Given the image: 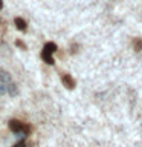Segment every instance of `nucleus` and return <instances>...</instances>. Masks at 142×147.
I'll use <instances>...</instances> for the list:
<instances>
[{
	"mask_svg": "<svg viewBox=\"0 0 142 147\" xmlns=\"http://www.w3.org/2000/svg\"><path fill=\"white\" fill-rule=\"evenodd\" d=\"M9 129H11L14 133L26 132L27 135H29V132H31V127L26 126V124H23L21 121H18V119H12V121H9Z\"/></svg>",
	"mask_w": 142,
	"mask_h": 147,
	"instance_id": "1",
	"label": "nucleus"
},
{
	"mask_svg": "<svg viewBox=\"0 0 142 147\" xmlns=\"http://www.w3.org/2000/svg\"><path fill=\"white\" fill-rule=\"evenodd\" d=\"M141 49H142V40L136 38L135 40V51H141Z\"/></svg>",
	"mask_w": 142,
	"mask_h": 147,
	"instance_id": "8",
	"label": "nucleus"
},
{
	"mask_svg": "<svg viewBox=\"0 0 142 147\" xmlns=\"http://www.w3.org/2000/svg\"><path fill=\"white\" fill-rule=\"evenodd\" d=\"M43 51H44V52H49V54H54L55 51H57V45H55L54 41H48V43L44 45Z\"/></svg>",
	"mask_w": 142,
	"mask_h": 147,
	"instance_id": "5",
	"label": "nucleus"
},
{
	"mask_svg": "<svg viewBox=\"0 0 142 147\" xmlns=\"http://www.w3.org/2000/svg\"><path fill=\"white\" fill-rule=\"evenodd\" d=\"M0 81L5 83V84H8V83H11V81H12L11 75H9V74L5 71V69H2V67H0Z\"/></svg>",
	"mask_w": 142,
	"mask_h": 147,
	"instance_id": "4",
	"label": "nucleus"
},
{
	"mask_svg": "<svg viewBox=\"0 0 142 147\" xmlns=\"http://www.w3.org/2000/svg\"><path fill=\"white\" fill-rule=\"evenodd\" d=\"M2 8H3V2L0 0V9H2Z\"/></svg>",
	"mask_w": 142,
	"mask_h": 147,
	"instance_id": "12",
	"label": "nucleus"
},
{
	"mask_svg": "<svg viewBox=\"0 0 142 147\" xmlns=\"http://www.w3.org/2000/svg\"><path fill=\"white\" fill-rule=\"evenodd\" d=\"M41 58H43V60H44V61L48 63V64H54L52 54H49V52H44V51H43V52H41Z\"/></svg>",
	"mask_w": 142,
	"mask_h": 147,
	"instance_id": "7",
	"label": "nucleus"
},
{
	"mask_svg": "<svg viewBox=\"0 0 142 147\" xmlns=\"http://www.w3.org/2000/svg\"><path fill=\"white\" fill-rule=\"evenodd\" d=\"M6 94L11 95V96H15V95L18 94L17 84H15L14 81H11V83H8V84H6Z\"/></svg>",
	"mask_w": 142,
	"mask_h": 147,
	"instance_id": "3",
	"label": "nucleus"
},
{
	"mask_svg": "<svg viewBox=\"0 0 142 147\" xmlns=\"http://www.w3.org/2000/svg\"><path fill=\"white\" fill-rule=\"evenodd\" d=\"M5 94H6V84L0 81V95H5Z\"/></svg>",
	"mask_w": 142,
	"mask_h": 147,
	"instance_id": "9",
	"label": "nucleus"
},
{
	"mask_svg": "<svg viewBox=\"0 0 142 147\" xmlns=\"http://www.w3.org/2000/svg\"><path fill=\"white\" fill-rule=\"evenodd\" d=\"M14 147H26V144H25L23 141H20V142H17V144L14 146Z\"/></svg>",
	"mask_w": 142,
	"mask_h": 147,
	"instance_id": "11",
	"label": "nucleus"
},
{
	"mask_svg": "<svg viewBox=\"0 0 142 147\" xmlns=\"http://www.w3.org/2000/svg\"><path fill=\"white\" fill-rule=\"evenodd\" d=\"M14 23H15L17 29H20V31H26V22L23 20V18H20V17H15V20H14Z\"/></svg>",
	"mask_w": 142,
	"mask_h": 147,
	"instance_id": "6",
	"label": "nucleus"
},
{
	"mask_svg": "<svg viewBox=\"0 0 142 147\" xmlns=\"http://www.w3.org/2000/svg\"><path fill=\"white\" fill-rule=\"evenodd\" d=\"M15 45L18 46V48H21V49H26V45H25V43H23V41H21V40H17V41H15Z\"/></svg>",
	"mask_w": 142,
	"mask_h": 147,
	"instance_id": "10",
	"label": "nucleus"
},
{
	"mask_svg": "<svg viewBox=\"0 0 142 147\" xmlns=\"http://www.w3.org/2000/svg\"><path fill=\"white\" fill-rule=\"evenodd\" d=\"M61 81H63L64 87H67V89H73V87H75V80H73L70 75H63Z\"/></svg>",
	"mask_w": 142,
	"mask_h": 147,
	"instance_id": "2",
	"label": "nucleus"
}]
</instances>
